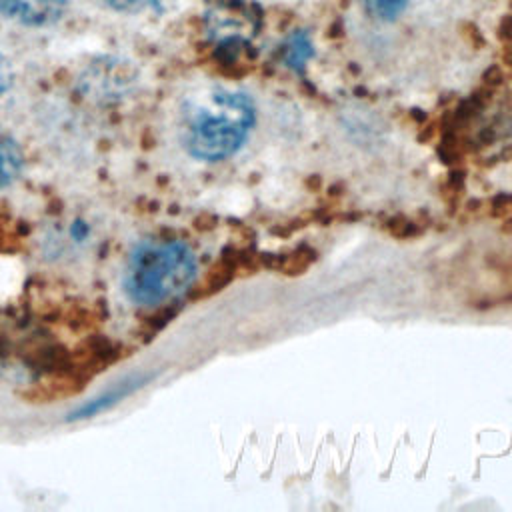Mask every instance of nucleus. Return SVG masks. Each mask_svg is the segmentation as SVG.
Listing matches in <instances>:
<instances>
[{
	"mask_svg": "<svg viewBox=\"0 0 512 512\" xmlns=\"http://www.w3.org/2000/svg\"><path fill=\"white\" fill-rule=\"evenodd\" d=\"M134 388H136V382H128V384L116 388L114 392L102 394L100 398H94V400H90L88 404H84L82 408H78V410L72 414V418H90V416H94V414H100L102 410L110 408L112 404H116L118 400H122L124 396H128Z\"/></svg>",
	"mask_w": 512,
	"mask_h": 512,
	"instance_id": "obj_5",
	"label": "nucleus"
},
{
	"mask_svg": "<svg viewBox=\"0 0 512 512\" xmlns=\"http://www.w3.org/2000/svg\"><path fill=\"white\" fill-rule=\"evenodd\" d=\"M110 10L120 14H150L164 10L170 0H102Z\"/></svg>",
	"mask_w": 512,
	"mask_h": 512,
	"instance_id": "obj_6",
	"label": "nucleus"
},
{
	"mask_svg": "<svg viewBox=\"0 0 512 512\" xmlns=\"http://www.w3.org/2000/svg\"><path fill=\"white\" fill-rule=\"evenodd\" d=\"M408 0H364L366 10L378 20H394L406 8Z\"/></svg>",
	"mask_w": 512,
	"mask_h": 512,
	"instance_id": "obj_7",
	"label": "nucleus"
},
{
	"mask_svg": "<svg viewBox=\"0 0 512 512\" xmlns=\"http://www.w3.org/2000/svg\"><path fill=\"white\" fill-rule=\"evenodd\" d=\"M310 54H312V46H310L306 34H302V32L292 34V38L288 40V46H286V62H288V66L296 68V66L304 64Z\"/></svg>",
	"mask_w": 512,
	"mask_h": 512,
	"instance_id": "obj_8",
	"label": "nucleus"
},
{
	"mask_svg": "<svg viewBox=\"0 0 512 512\" xmlns=\"http://www.w3.org/2000/svg\"><path fill=\"white\" fill-rule=\"evenodd\" d=\"M196 272L198 262L188 244L148 238L132 250L122 284L134 304L154 306L186 292Z\"/></svg>",
	"mask_w": 512,
	"mask_h": 512,
	"instance_id": "obj_2",
	"label": "nucleus"
},
{
	"mask_svg": "<svg viewBox=\"0 0 512 512\" xmlns=\"http://www.w3.org/2000/svg\"><path fill=\"white\" fill-rule=\"evenodd\" d=\"M24 168V154L20 144L14 140L12 134H8L4 128H0V188L12 184Z\"/></svg>",
	"mask_w": 512,
	"mask_h": 512,
	"instance_id": "obj_4",
	"label": "nucleus"
},
{
	"mask_svg": "<svg viewBox=\"0 0 512 512\" xmlns=\"http://www.w3.org/2000/svg\"><path fill=\"white\" fill-rule=\"evenodd\" d=\"M254 120L256 108L246 92L208 88L184 104L180 140L198 160H226L244 146Z\"/></svg>",
	"mask_w": 512,
	"mask_h": 512,
	"instance_id": "obj_1",
	"label": "nucleus"
},
{
	"mask_svg": "<svg viewBox=\"0 0 512 512\" xmlns=\"http://www.w3.org/2000/svg\"><path fill=\"white\" fill-rule=\"evenodd\" d=\"M12 66H10V62L0 54V94L2 92H6L8 88H10V84H12Z\"/></svg>",
	"mask_w": 512,
	"mask_h": 512,
	"instance_id": "obj_9",
	"label": "nucleus"
},
{
	"mask_svg": "<svg viewBox=\"0 0 512 512\" xmlns=\"http://www.w3.org/2000/svg\"><path fill=\"white\" fill-rule=\"evenodd\" d=\"M70 0H0V14L12 22L30 28H42L58 22Z\"/></svg>",
	"mask_w": 512,
	"mask_h": 512,
	"instance_id": "obj_3",
	"label": "nucleus"
}]
</instances>
